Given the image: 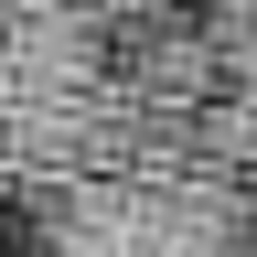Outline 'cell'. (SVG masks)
<instances>
[{"label": "cell", "instance_id": "3", "mask_svg": "<svg viewBox=\"0 0 257 257\" xmlns=\"http://www.w3.org/2000/svg\"><path fill=\"white\" fill-rule=\"evenodd\" d=\"M204 32H214L225 86H257V0H204Z\"/></svg>", "mask_w": 257, "mask_h": 257}, {"label": "cell", "instance_id": "2", "mask_svg": "<svg viewBox=\"0 0 257 257\" xmlns=\"http://www.w3.org/2000/svg\"><path fill=\"white\" fill-rule=\"evenodd\" d=\"M193 161L225 182H257V86H214L193 107Z\"/></svg>", "mask_w": 257, "mask_h": 257}, {"label": "cell", "instance_id": "1", "mask_svg": "<svg viewBox=\"0 0 257 257\" xmlns=\"http://www.w3.org/2000/svg\"><path fill=\"white\" fill-rule=\"evenodd\" d=\"M96 64H107L118 96L182 107V118L225 86L214 32H204V0H96Z\"/></svg>", "mask_w": 257, "mask_h": 257}]
</instances>
